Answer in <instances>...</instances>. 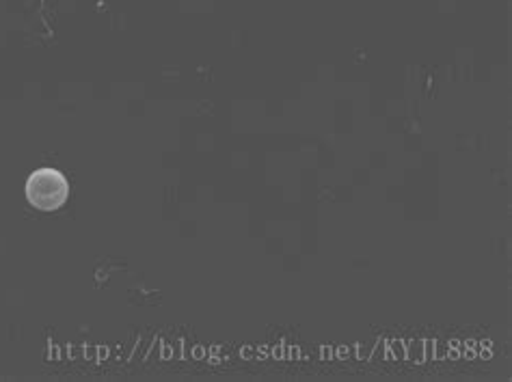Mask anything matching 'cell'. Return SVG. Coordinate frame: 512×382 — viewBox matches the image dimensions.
Instances as JSON below:
<instances>
[{
  "label": "cell",
  "instance_id": "obj_1",
  "mask_svg": "<svg viewBox=\"0 0 512 382\" xmlns=\"http://www.w3.org/2000/svg\"><path fill=\"white\" fill-rule=\"evenodd\" d=\"M70 197V182L57 169H37L26 180V199L33 208L55 212Z\"/></svg>",
  "mask_w": 512,
  "mask_h": 382
}]
</instances>
